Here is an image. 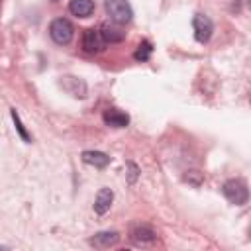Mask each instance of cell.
<instances>
[{"instance_id": "cell-16", "label": "cell", "mask_w": 251, "mask_h": 251, "mask_svg": "<svg viewBox=\"0 0 251 251\" xmlns=\"http://www.w3.org/2000/svg\"><path fill=\"white\" fill-rule=\"evenodd\" d=\"M184 180H186L188 184H192V186H200V184L204 182V175H202L200 171H186Z\"/></svg>"}, {"instance_id": "cell-9", "label": "cell", "mask_w": 251, "mask_h": 251, "mask_svg": "<svg viewBox=\"0 0 251 251\" xmlns=\"http://www.w3.org/2000/svg\"><path fill=\"white\" fill-rule=\"evenodd\" d=\"M112 200H114V192L110 188H100L98 194H96V200H94V212L98 216H104L110 210Z\"/></svg>"}, {"instance_id": "cell-17", "label": "cell", "mask_w": 251, "mask_h": 251, "mask_svg": "<svg viewBox=\"0 0 251 251\" xmlns=\"http://www.w3.org/2000/svg\"><path fill=\"white\" fill-rule=\"evenodd\" d=\"M127 169H129V178H127V182L133 184V182L137 180V176H139V169H137L135 163H127Z\"/></svg>"}, {"instance_id": "cell-1", "label": "cell", "mask_w": 251, "mask_h": 251, "mask_svg": "<svg viewBox=\"0 0 251 251\" xmlns=\"http://www.w3.org/2000/svg\"><path fill=\"white\" fill-rule=\"evenodd\" d=\"M222 194L235 206H243L247 204L249 200V190H247V184L245 180L241 178H229L222 184Z\"/></svg>"}, {"instance_id": "cell-18", "label": "cell", "mask_w": 251, "mask_h": 251, "mask_svg": "<svg viewBox=\"0 0 251 251\" xmlns=\"http://www.w3.org/2000/svg\"><path fill=\"white\" fill-rule=\"evenodd\" d=\"M0 4H2V0H0Z\"/></svg>"}, {"instance_id": "cell-15", "label": "cell", "mask_w": 251, "mask_h": 251, "mask_svg": "<svg viewBox=\"0 0 251 251\" xmlns=\"http://www.w3.org/2000/svg\"><path fill=\"white\" fill-rule=\"evenodd\" d=\"M12 120H14V126H16V129H18V133H20V137L25 141V143H29L31 141V135L25 131V127H24V124H22V120H20V116H18V112H16V108H12Z\"/></svg>"}, {"instance_id": "cell-13", "label": "cell", "mask_w": 251, "mask_h": 251, "mask_svg": "<svg viewBox=\"0 0 251 251\" xmlns=\"http://www.w3.org/2000/svg\"><path fill=\"white\" fill-rule=\"evenodd\" d=\"M100 33L104 35V39H106V43H116V41H122L124 39V31H120L118 27H114V25H108V24H102L100 25Z\"/></svg>"}, {"instance_id": "cell-2", "label": "cell", "mask_w": 251, "mask_h": 251, "mask_svg": "<svg viewBox=\"0 0 251 251\" xmlns=\"http://www.w3.org/2000/svg\"><path fill=\"white\" fill-rule=\"evenodd\" d=\"M106 14L110 16V20L118 25L131 22L133 10L129 6L127 0H106Z\"/></svg>"}, {"instance_id": "cell-3", "label": "cell", "mask_w": 251, "mask_h": 251, "mask_svg": "<svg viewBox=\"0 0 251 251\" xmlns=\"http://www.w3.org/2000/svg\"><path fill=\"white\" fill-rule=\"evenodd\" d=\"M73 33H75L73 24H71L67 18H57V20H53L51 25H49V35H51V39H53L57 45H67V43H71Z\"/></svg>"}, {"instance_id": "cell-4", "label": "cell", "mask_w": 251, "mask_h": 251, "mask_svg": "<svg viewBox=\"0 0 251 251\" xmlns=\"http://www.w3.org/2000/svg\"><path fill=\"white\" fill-rule=\"evenodd\" d=\"M192 29H194V39L198 43H206L212 37L214 31V24L206 14H196L192 18Z\"/></svg>"}, {"instance_id": "cell-6", "label": "cell", "mask_w": 251, "mask_h": 251, "mask_svg": "<svg viewBox=\"0 0 251 251\" xmlns=\"http://www.w3.org/2000/svg\"><path fill=\"white\" fill-rule=\"evenodd\" d=\"M131 241L139 247H147V245H153L157 241V231L151 229L149 226H135L131 229Z\"/></svg>"}, {"instance_id": "cell-10", "label": "cell", "mask_w": 251, "mask_h": 251, "mask_svg": "<svg viewBox=\"0 0 251 251\" xmlns=\"http://www.w3.org/2000/svg\"><path fill=\"white\" fill-rule=\"evenodd\" d=\"M82 161H84L86 165H92L94 169H104V167L110 165L112 159H110L106 153H102V151H92V149H88V151H82Z\"/></svg>"}, {"instance_id": "cell-8", "label": "cell", "mask_w": 251, "mask_h": 251, "mask_svg": "<svg viewBox=\"0 0 251 251\" xmlns=\"http://www.w3.org/2000/svg\"><path fill=\"white\" fill-rule=\"evenodd\" d=\"M61 86H63L69 94H73L75 98H84V96H86V84H84V80H80V78H76V76H63Z\"/></svg>"}, {"instance_id": "cell-14", "label": "cell", "mask_w": 251, "mask_h": 251, "mask_svg": "<svg viewBox=\"0 0 251 251\" xmlns=\"http://www.w3.org/2000/svg\"><path fill=\"white\" fill-rule=\"evenodd\" d=\"M151 53H153V45H151V41H147V39H143L139 45H137V51L133 53V57H135V61H147L149 57H151Z\"/></svg>"}, {"instance_id": "cell-11", "label": "cell", "mask_w": 251, "mask_h": 251, "mask_svg": "<svg viewBox=\"0 0 251 251\" xmlns=\"http://www.w3.org/2000/svg\"><path fill=\"white\" fill-rule=\"evenodd\" d=\"M69 12L76 18H88L94 12V2L92 0H71Z\"/></svg>"}, {"instance_id": "cell-7", "label": "cell", "mask_w": 251, "mask_h": 251, "mask_svg": "<svg viewBox=\"0 0 251 251\" xmlns=\"http://www.w3.org/2000/svg\"><path fill=\"white\" fill-rule=\"evenodd\" d=\"M118 239H120V235H118L116 231H98V233H94V235L88 239V243H90L92 247H96V249H108V247L116 245Z\"/></svg>"}, {"instance_id": "cell-12", "label": "cell", "mask_w": 251, "mask_h": 251, "mask_svg": "<svg viewBox=\"0 0 251 251\" xmlns=\"http://www.w3.org/2000/svg\"><path fill=\"white\" fill-rule=\"evenodd\" d=\"M104 122L108 124V126H112V127H126L127 124H129V116L127 114H124V112H120V110H106L104 112Z\"/></svg>"}, {"instance_id": "cell-5", "label": "cell", "mask_w": 251, "mask_h": 251, "mask_svg": "<svg viewBox=\"0 0 251 251\" xmlns=\"http://www.w3.org/2000/svg\"><path fill=\"white\" fill-rule=\"evenodd\" d=\"M106 39L100 33V29H86L82 33V49L86 53H100L106 49Z\"/></svg>"}]
</instances>
